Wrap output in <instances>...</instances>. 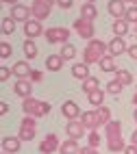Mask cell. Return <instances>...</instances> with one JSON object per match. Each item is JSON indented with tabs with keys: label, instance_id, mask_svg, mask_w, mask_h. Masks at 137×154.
I'll use <instances>...</instances> for the list:
<instances>
[{
	"label": "cell",
	"instance_id": "obj_1",
	"mask_svg": "<svg viewBox=\"0 0 137 154\" xmlns=\"http://www.w3.org/2000/svg\"><path fill=\"white\" fill-rule=\"evenodd\" d=\"M104 139H107V150L109 152H124V141H122V124L118 119H111L104 126Z\"/></svg>",
	"mask_w": 137,
	"mask_h": 154
},
{
	"label": "cell",
	"instance_id": "obj_2",
	"mask_svg": "<svg viewBox=\"0 0 137 154\" xmlns=\"http://www.w3.org/2000/svg\"><path fill=\"white\" fill-rule=\"evenodd\" d=\"M104 54H109V44L100 42V39H91V42L87 44V48L83 50V63H100V59Z\"/></svg>",
	"mask_w": 137,
	"mask_h": 154
},
{
	"label": "cell",
	"instance_id": "obj_3",
	"mask_svg": "<svg viewBox=\"0 0 137 154\" xmlns=\"http://www.w3.org/2000/svg\"><path fill=\"white\" fill-rule=\"evenodd\" d=\"M50 104L48 102H44V100H35L33 96L30 98H24V102H22V111L26 113V115H30V117H35V119H39V117H46L48 113H50Z\"/></svg>",
	"mask_w": 137,
	"mask_h": 154
},
{
	"label": "cell",
	"instance_id": "obj_4",
	"mask_svg": "<svg viewBox=\"0 0 137 154\" xmlns=\"http://www.w3.org/2000/svg\"><path fill=\"white\" fill-rule=\"evenodd\" d=\"M35 135H37V119L30 117V115H26L22 122H20L18 137L22 139V141H30V139H35Z\"/></svg>",
	"mask_w": 137,
	"mask_h": 154
},
{
	"label": "cell",
	"instance_id": "obj_5",
	"mask_svg": "<svg viewBox=\"0 0 137 154\" xmlns=\"http://www.w3.org/2000/svg\"><path fill=\"white\" fill-rule=\"evenodd\" d=\"M52 5H57V0H33V5H30V13H33L35 20H46L50 15V9Z\"/></svg>",
	"mask_w": 137,
	"mask_h": 154
},
{
	"label": "cell",
	"instance_id": "obj_6",
	"mask_svg": "<svg viewBox=\"0 0 137 154\" xmlns=\"http://www.w3.org/2000/svg\"><path fill=\"white\" fill-rule=\"evenodd\" d=\"M44 37L48 39V44H68V39H70V28H63V26H52L48 28Z\"/></svg>",
	"mask_w": 137,
	"mask_h": 154
},
{
	"label": "cell",
	"instance_id": "obj_7",
	"mask_svg": "<svg viewBox=\"0 0 137 154\" xmlns=\"http://www.w3.org/2000/svg\"><path fill=\"white\" fill-rule=\"evenodd\" d=\"M74 30L83 37V39H87V42H91L94 35H96V28H94V22L87 17H76V22H74Z\"/></svg>",
	"mask_w": 137,
	"mask_h": 154
},
{
	"label": "cell",
	"instance_id": "obj_8",
	"mask_svg": "<svg viewBox=\"0 0 137 154\" xmlns=\"http://www.w3.org/2000/svg\"><path fill=\"white\" fill-rule=\"evenodd\" d=\"M13 94L20 98H30L33 96V80L30 78H18L13 85Z\"/></svg>",
	"mask_w": 137,
	"mask_h": 154
},
{
	"label": "cell",
	"instance_id": "obj_9",
	"mask_svg": "<svg viewBox=\"0 0 137 154\" xmlns=\"http://www.w3.org/2000/svg\"><path fill=\"white\" fill-rule=\"evenodd\" d=\"M9 15H11L15 22H28V20L33 17V13H30V7H26V5H13Z\"/></svg>",
	"mask_w": 137,
	"mask_h": 154
},
{
	"label": "cell",
	"instance_id": "obj_10",
	"mask_svg": "<svg viewBox=\"0 0 137 154\" xmlns=\"http://www.w3.org/2000/svg\"><path fill=\"white\" fill-rule=\"evenodd\" d=\"M61 113H63V117H65V119H78L83 115L74 100H65V102H63V104H61Z\"/></svg>",
	"mask_w": 137,
	"mask_h": 154
},
{
	"label": "cell",
	"instance_id": "obj_11",
	"mask_svg": "<svg viewBox=\"0 0 137 154\" xmlns=\"http://www.w3.org/2000/svg\"><path fill=\"white\" fill-rule=\"evenodd\" d=\"M59 148H61V143H59L57 135H46V139H41V143H39V152L41 154H52Z\"/></svg>",
	"mask_w": 137,
	"mask_h": 154
},
{
	"label": "cell",
	"instance_id": "obj_12",
	"mask_svg": "<svg viewBox=\"0 0 137 154\" xmlns=\"http://www.w3.org/2000/svg\"><path fill=\"white\" fill-rule=\"evenodd\" d=\"M85 126H83V122H76V119H70L68 124H65V132H68V137L70 139H81L83 135H85Z\"/></svg>",
	"mask_w": 137,
	"mask_h": 154
},
{
	"label": "cell",
	"instance_id": "obj_13",
	"mask_svg": "<svg viewBox=\"0 0 137 154\" xmlns=\"http://www.w3.org/2000/svg\"><path fill=\"white\" fill-rule=\"evenodd\" d=\"M124 52H129V46H126L124 37H113L111 42H109V54L115 59V57H120Z\"/></svg>",
	"mask_w": 137,
	"mask_h": 154
},
{
	"label": "cell",
	"instance_id": "obj_14",
	"mask_svg": "<svg viewBox=\"0 0 137 154\" xmlns=\"http://www.w3.org/2000/svg\"><path fill=\"white\" fill-rule=\"evenodd\" d=\"M44 30H41V22L39 20H35V17H30L28 22H24V35L28 37V39H35V37H39Z\"/></svg>",
	"mask_w": 137,
	"mask_h": 154
},
{
	"label": "cell",
	"instance_id": "obj_15",
	"mask_svg": "<svg viewBox=\"0 0 137 154\" xmlns=\"http://www.w3.org/2000/svg\"><path fill=\"white\" fill-rule=\"evenodd\" d=\"M22 148V139L20 137H2V152L7 154H15Z\"/></svg>",
	"mask_w": 137,
	"mask_h": 154
},
{
	"label": "cell",
	"instance_id": "obj_16",
	"mask_svg": "<svg viewBox=\"0 0 137 154\" xmlns=\"http://www.w3.org/2000/svg\"><path fill=\"white\" fill-rule=\"evenodd\" d=\"M126 7L124 5V0H109V5H107V11L115 17V20H120V17H124V13H126Z\"/></svg>",
	"mask_w": 137,
	"mask_h": 154
},
{
	"label": "cell",
	"instance_id": "obj_17",
	"mask_svg": "<svg viewBox=\"0 0 137 154\" xmlns=\"http://www.w3.org/2000/svg\"><path fill=\"white\" fill-rule=\"evenodd\" d=\"M81 122H83V126H85L87 130H98V128H100L96 111H85V113L81 115Z\"/></svg>",
	"mask_w": 137,
	"mask_h": 154
},
{
	"label": "cell",
	"instance_id": "obj_18",
	"mask_svg": "<svg viewBox=\"0 0 137 154\" xmlns=\"http://www.w3.org/2000/svg\"><path fill=\"white\" fill-rule=\"evenodd\" d=\"M13 76H18V78H30V65L26 63V61H18V63H13Z\"/></svg>",
	"mask_w": 137,
	"mask_h": 154
},
{
	"label": "cell",
	"instance_id": "obj_19",
	"mask_svg": "<svg viewBox=\"0 0 137 154\" xmlns=\"http://www.w3.org/2000/svg\"><path fill=\"white\" fill-rule=\"evenodd\" d=\"M63 67V57L61 54H50L46 59V69L48 72H59Z\"/></svg>",
	"mask_w": 137,
	"mask_h": 154
},
{
	"label": "cell",
	"instance_id": "obj_20",
	"mask_svg": "<svg viewBox=\"0 0 137 154\" xmlns=\"http://www.w3.org/2000/svg\"><path fill=\"white\" fill-rule=\"evenodd\" d=\"M59 152H61V154H78V152H81V148H78L76 139H65V141L61 143Z\"/></svg>",
	"mask_w": 137,
	"mask_h": 154
},
{
	"label": "cell",
	"instance_id": "obj_21",
	"mask_svg": "<svg viewBox=\"0 0 137 154\" xmlns=\"http://www.w3.org/2000/svg\"><path fill=\"white\" fill-rule=\"evenodd\" d=\"M72 76L78 78V80L89 78V65L87 63H74V67H72Z\"/></svg>",
	"mask_w": 137,
	"mask_h": 154
},
{
	"label": "cell",
	"instance_id": "obj_22",
	"mask_svg": "<svg viewBox=\"0 0 137 154\" xmlns=\"http://www.w3.org/2000/svg\"><path fill=\"white\" fill-rule=\"evenodd\" d=\"M22 50H24V57H26V59H30V61L37 59V52H39V50H37V44L33 42V39H26L24 46H22Z\"/></svg>",
	"mask_w": 137,
	"mask_h": 154
},
{
	"label": "cell",
	"instance_id": "obj_23",
	"mask_svg": "<svg viewBox=\"0 0 137 154\" xmlns=\"http://www.w3.org/2000/svg\"><path fill=\"white\" fill-rule=\"evenodd\" d=\"M96 115H98V124L100 126H107L111 122V111H109V106H104V104L96 109Z\"/></svg>",
	"mask_w": 137,
	"mask_h": 154
},
{
	"label": "cell",
	"instance_id": "obj_24",
	"mask_svg": "<svg viewBox=\"0 0 137 154\" xmlns=\"http://www.w3.org/2000/svg\"><path fill=\"white\" fill-rule=\"evenodd\" d=\"M113 33H115V37H124L126 33H129V22H126L124 17L115 20L113 22Z\"/></svg>",
	"mask_w": 137,
	"mask_h": 154
},
{
	"label": "cell",
	"instance_id": "obj_25",
	"mask_svg": "<svg viewBox=\"0 0 137 154\" xmlns=\"http://www.w3.org/2000/svg\"><path fill=\"white\" fill-rule=\"evenodd\" d=\"M81 17H87V20H91V22H94V20L98 17V11H96V7H94L91 2H85V5L81 7Z\"/></svg>",
	"mask_w": 137,
	"mask_h": 154
},
{
	"label": "cell",
	"instance_id": "obj_26",
	"mask_svg": "<svg viewBox=\"0 0 137 154\" xmlns=\"http://www.w3.org/2000/svg\"><path fill=\"white\" fill-rule=\"evenodd\" d=\"M100 69L102 72H115V69H118V67H115V61H113V57L111 54H104L102 59H100Z\"/></svg>",
	"mask_w": 137,
	"mask_h": 154
},
{
	"label": "cell",
	"instance_id": "obj_27",
	"mask_svg": "<svg viewBox=\"0 0 137 154\" xmlns=\"http://www.w3.org/2000/svg\"><path fill=\"white\" fill-rule=\"evenodd\" d=\"M59 54L63 57V61H72V59L76 57V48L72 46V44H63L61 50H59Z\"/></svg>",
	"mask_w": 137,
	"mask_h": 154
},
{
	"label": "cell",
	"instance_id": "obj_28",
	"mask_svg": "<svg viewBox=\"0 0 137 154\" xmlns=\"http://www.w3.org/2000/svg\"><path fill=\"white\" fill-rule=\"evenodd\" d=\"M89 98V104H94V106H102V102H104V91L102 89H96V91H91V94L87 96Z\"/></svg>",
	"mask_w": 137,
	"mask_h": 154
},
{
	"label": "cell",
	"instance_id": "obj_29",
	"mask_svg": "<svg viewBox=\"0 0 137 154\" xmlns=\"http://www.w3.org/2000/svg\"><path fill=\"white\" fill-rule=\"evenodd\" d=\"M98 85H100V83H98V78H94V76H89V78H85V80H83V91H85V94L89 96L91 91H96V89H100Z\"/></svg>",
	"mask_w": 137,
	"mask_h": 154
},
{
	"label": "cell",
	"instance_id": "obj_30",
	"mask_svg": "<svg viewBox=\"0 0 137 154\" xmlns=\"http://www.w3.org/2000/svg\"><path fill=\"white\" fill-rule=\"evenodd\" d=\"M115 78H118V80H120V83H122L124 87L133 83V74H131L129 69H115Z\"/></svg>",
	"mask_w": 137,
	"mask_h": 154
},
{
	"label": "cell",
	"instance_id": "obj_31",
	"mask_svg": "<svg viewBox=\"0 0 137 154\" xmlns=\"http://www.w3.org/2000/svg\"><path fill=\"white\" fill-rule=\"evenodd\" d=\"M15 33V20L9 15V17H2V35H13Z\"/></svg>",
	"mask_w": 137,
	"mask_h": 154
},
{
	"label": "cell",
	"instance_id": "obj_32",
	"mask_svg": "<svg viewBox=\"0 0 137 154\" xmlns=\"http://www.w3.org/2000/svg\"><path fill=\"white\" fill-rule=\"evenodd\" d=\"M87 146H89V148H96V150H98V146H100V132H98V130H89V137H87Z\"/></svg>",
	"mask_w": 137,
	"mask_h": 154
},
{
	"label": "cell",
	"instance_id": "obj_33",
	"mask_svg": "<svg viewBox=\"0 0 137 154\" xmlns=\"http://www.w3.org/2000/svg\"><path fill=\"white\" fill-rule=\"evenodd\" d=\"M122 89H124V85L120 83V80H118V78H113V80H111V83L107 85V91H109V94H113V96H118V94H120V91H122Z\"/></svg>",
	"mask_w": 137,
	"mask_h": 154
},
{
	"label": "cell",
	"instance_id": "obj_34",
	"mask_svg": "<svg viewBox=\"0 0 137 154\" xmlns=\"http://www.w3.org/2000/svg\"><path fill=\"white\" fill-rule=\"evenodd\" d=\"M124 20H126L129 24H135V26H137V7H129V9H126Z\"/></svg>",
	"mask_w": 137,
	"mask_h": 154
},
{
	"label": "cell",
	"instance_id": "obj_35",
	"mask_svg": "<svg viewBox=\"0 0 137 154\" xmlns=\"http://www.w3.org/2000/svg\"><path fill=\"white\" fill-rule=\"evenodd\" d=\"M0 57H2V59L11 57V46H9L7 42H0Z\"/></svg>",
	"mask_w": 137,
	"mask_h": 154
},
{
	"label": "cell",
	"instance_id": "obj_36",
	"mask_svg": "<svg viewBox=\"0 0 137 154\" xmlns=\"http://www.w3.org/2000/svg\"><path fill=\"white\" fill-rule=\"evenodd\" d=\"M11 74H13V69H11V67H7V65L0 67V80H2V83H5V80L11 76Z\"/></svg>",
	"mask_w": 137,
	"mask_h": 154
},
{
	"label": "cell",
	"instance_id": "obj_37",
	"mask_svg": "<svg viewBox=\"0 0 137 154\" xmlns=\"http://www.w3.org/2000/svg\"><path fill=\"white\" fill-rule=\"evenodd\" d=\"M57 5L61 9H72V5H74V0H57Z\"/></svg>",
	"mask_w": 137,
	"mask_h": 154
},
{
	"label": "cell",
	"instance_id": "obj_38",
	"mask_svg": "<svg viewBox=\"0 0 137 154\" xmlns=\"http://www.w3.org/2000/svg\"><path fill=\"white\" fill-rule=\"evenodd\" d=\"M78 154H100V152H98L96 148H89V146H87V148H81Z\"/></svg>",
	"mask_w": 137,
	"mask_h": 154
},
{
	"label": "cell",
	"instance_id": "obj_39",
	"mask_svg": "<svg viewBox=\"0 0 137 154\" xmlns=\"http://www.w3.org/2000/svg\"><path fill=\"white\" fill-rule=\"evenodd\" d=\"M129 57H131L133 61H137V46H135V44L129 46Z\"/></svg>",
	"mask_w": 137,
	"mask_h": 154
},
{
	"label": "cell",
	"instance_id": "obj_40",
	"mask_svg": "<svg viewBox=\"0 0 137 154\" xmlns=\"http://www.w3.org/2000/svg\"><path fill=\"white\" fill-rule=\"evenodd\" d=\"M124 154H137V146H135V143L126 146V148H124Z\"/></svg>",
	"mask_w": 137,
	"mask_h": 154
},
{
	"label": "cell",
	"instance_id": "obj_41",
	"mask_svg": "<svg viewBox=\"0 0 137 154\" xmlns=\"http://www.w3.org/2000/svg\"><path fill=\"white\" fill-rule=\"evenodd\" d=\"M30 80H33V83H39L41 80V72H30Z\"/></svg>",
	"mask_w": 137,
	"mask_h": 154
},
{
	"label": "cell",
	"instance_id": "obj_42",
	"mask_svg": "<svg viewBox=\"0 0 137 154\" xmlns=\"http://www.w3.org/2000/svg\"><path fill=\"white\" fill-rule=\"evenodd\" d=\"M0 113H2V115L9 113V104H7V102H0Z\"/></svg>",
	"mask_w": 137,
	"mask_h": 154
},
{
	"label": "cell",
	"instance_id": "obj_43",
	"mask_svg": "<svg viewBox=\"0 0 137 154\" xmlns=\"http://www.w3.org/2000/svg\"><path fill=\"white\" fill-rule=\"evenodd\" d=\"M131 141H133V143H135V146H137V128L133 130V135H131Z\"/></svg>",
	"mask_w": 137,
	"mask_h": 154
},
{
	"label": "cell",
	"instance_id": "obj_44",
	"mask_svg": "<svg viewBox=\"0 0 137 154\" xmlns=\"http://www.w3.org/2000/svg\"><path fill=\"white\" fill-rule=\"evenodd\" d=\"M2 2H7V5H11V7H13V5H20L18 0H2Z\"/></svg>",
	"mask_w": 137,
	"mask_h": 154
},
{
	"label": "cell",
	"instance_id": "obj_45",
	"mask_svg": "<svg viewBox=\"0 0 137 154\" xmlns=\"http://www.w3.org/2000/svg\"><path fill=\"white\" fill-rule=\"evenodd\" d=\"M124 2H131L133 7H137V0H124Z\"/></svg>",
	"mask_w": 137,
	"mask_h": 154
},
{
	"label": "cell",
	"instance_id": "obj_46",
	"mask_svg": "<svg viewBox=\"0 0 137 154\" xmlns=\"http://www.w3.org/2000/svg\"><path fill=\"white\" fill-rule=\"evenodd\" d=\"M133 117H135V122H137V109H135V113H133Z\"/></svg>",
	"mask_w": 137,
	"mask_h": 154
},
{
	"label": "cell",
	"instance_id": "obj_47",
	"mask_svg": "<svg viewBox=\"0 0 137 154\" xmlns=\"http://www.w3.org/2000/svg\"><path fill=\"white\" fill-rule=\"evenodd\" d=\"M87 2H91V5H94V2H96V0H87Z\"/></svg>",
	"mask_w": 137,
	"mask_h": 154
},
{
	"label": "cell",
	"instance_id": "obj_48",
	"mask_svg": "<svg viewBox=\"0 0 137 154\" xmlns=\"http://www.w3.org/2000/svg\"><path fill=\"white\" fill-rule=\"evenodd\" d=\"M135 37H137V26H135Z\"/></svg>",
	"mask_w": 137,
	"mask_h": 154
},
{
	"label": "cell",
	"instance_id": "obj_49",
	"mask_svg": "<svg viewBox=\"0 0 137 154\" xmlns=\"http://www.w3.org/2000/svg\"><path fill=\"white\" fill-rule=\"evenodd\" d=\"M135 96H137V91H135Z\"/></svg>",
	"mask_w": 137,
	"mask_h": 154
},
{
	"label": "cell",
	"instance_id": "obj_50",
	"mask_svg": "<svg viewBox=\"0 0 137 154\" xmlns=\"http://www.w3.org/2000/svg\"><path fill=\"white\" fill-rule=\"evenodd\" d=\"M2 154H7V152H2Z\"/></svg>",
	"mask_w": 137,
	"mask_h": 154
}]
</instances>
